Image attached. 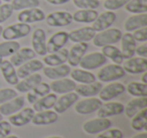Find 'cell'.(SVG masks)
Instances as JSON below:
<instances>
[{
	"mask_svg": "<svg viewBox=\"0 0 147 138\" xmlns=\"http://www.w3.org/2000/svg\"><path fill=\"white\" fill-rule=\"evenodd\" d=\"M121 37H122V31L119 28H107L95 34L92 41L95 47H103L105 45H115L119 43Z\"/></svg>",
	"mask_w": 147,
	"mask_h": 138,
	"instance_id": "cell-1",
	"label": "cell"
},
{
	"mask_svg": "<svg viewBox=\"0 0 147 138\" xmlns=\"http://www.w3.org/2000/svg\"><path fill=\"white\" fill-rule=\"evenodd\" d=\"M125 71L121 65L109 64L106 65L98 72L97 78L101 83H111L121 79L125 76Z\"/></svg>",
	"mask_w": 147,
	"mask_h": 138,
	"instance_id": "cell-2",
	"label": "cell"
},
{
	"mask_svg": "<svg viewBox=\"0 0 147 138\" xmlns=\"http://www.w3.org/2000/svg\"><path fill=\"white\" fill-rule=\"evenodd\" d=\"M30 31L31 26L29 24L18 22L3 28L1 35L5 41H16L18 39L27 37L30 33Z\"/></svg>",
	"mask_w": 147,
	"mask_h": 138,
	"instance_id": "cell-3",
	"label": "cell"
},
{
	"mask_svg": "<svg viewBox=\"0 0 147 138\" xmlns=\"http://www.w3.org/2000/svg\"><path fill=\"white\" fill-rule=\"evenodd\" d=\"M111 126H112V121L110 119L97 117L86 121L83 124L82 128L85 133L89 134V135H95V134H99L109 129Z\"/></svg>",
	"mask_w": 147,
	"mask_h": 138,
	"instance_id": "cell-4",
	"label": "cell"
},
{
	"mask_svg": "<svg viewBox=\"0 0 147 138\" xmlns=\"http://www.w3.org/2000/svg\"><path fill=\"white\" fill-rule=\"evenodd\" d=\"M107 63V57L99 51H93L88 55H85L81 60L80 66L82 69L87 70V71H92L101 68Z\"/></svg>",
	"mask_w": 147,
	"mask_h": 138,
	"instance_id": "cell-5",
	"label": "cell"
},
{
	"mask_svg": "<svg viewBox=\"0 0 147 138\" xmlns=\"http://www.w3.org/2000/svg\"><path fill=\"white\" fill-rule=\"evenodd\" d=\"M45 19L47 24L51 27H63L71 24L73 21V15L69 11L59 10L49 13Z\"/></svg>",
	"mask_w": 147,
	"mask_h": 138,
	"instance_id": "cell-6",
	"label": "cell"
},
{
	"mask_svg": "<svg viewBox=\"0 0 147 138\" xmlns=\"http://www.w3.org/2000/svg\"><path fill=\"white\" fill-rule=\"evenodd\" d=\"M125 91H126V87L122 83H119V82L116 81L111 82L107 86L102 87L101 91L98 94L99 99L101 101H105V102L111 101V100L115 99L118 96L122 95Z\"/></svg>",
	"mask_w": 147,
	"mask_h": 138,
	"instance_id": "cell-7",
	"label": "cell"
},
{
	"mask_svg": "<svg viewBox=\"0 0 147 138\" xmlns=\"http://www.w3.org/2000/svg\"><path fill=\"white\" fill-rule=\"evenodd\" d=\"M102 103L103 101L95 97H89L81 101L78 100L75 105V111L80 115H89V114L96 112L101 107Z\"/></svg>",
	"mask_w": 147,
	"mask_h": 138,
	"instance_id": "cell-8",
	"label": "cell"
},
{
	"mask_svg": "<svg viewBox=\"0 0 147 138\" xmlns=\"http://www.w3.org/2000/svg\"><path fill=\"white\" fill-rule=\"evenodd\" d=\"M123 69L125 73L132 74V75H138L143 74L147 71V57H130L123 62Z\"/></svg>",
	"mask_w": 147,
	"mask_h": 138,
	"instance_id": "cell-9",
	"label": "cell"
},
{
	"mask_svg": "<svg viewBox=\"0 0 147 138\" xmlns=\"http://www.w3.org/2000/svg\"><path fill=\"white\" fill-rule=\"evenodd\" d=\"M35 111L30 107L22 108L18 112L9 116L8 122L15 127H22L30 123Z\"/></svg>",
	"mask_w": 147,
	"mask_h": 138,
	"instance_id": "cell-10",
	"label": "cell"
},
{
	"mask_svg": "<svg viewBox=\"0 0 147 138\" xmlns=\"http://www.w3.org/2000/svg\"><path fill=\"white\" fill-rule=\"evenodd\" d=\"M45 18V12H43L42 9L38 8V7H32V8L21 10L17 15V20L19 22L27 23V24L39 22V21H42Z\"/></svg>",
	"mask_w": 147,
	"mask_h": 138,
	"instance_id": "cell-11",
	"label": "cell"
},
{
	"mask_svg": "<svg viewBox=\"0 0 147 138\" xmlns=\"http://www.w3.org/2000/svg\"><path fill=\"white\" fill-rule=\"evenodd\" d=\"M79 100V95L76 92H69V93L63 94L59 98L57 99L55 106H53V111H55L57 114H63L67 109L76 104V102Z\"/></svg>",
	"mask_w": 147,
	"mask_h": 138,
	"instance_id": "cell-12",
	"label": "cell"
},
{
	"mask_svg": "<svg viewBox=\"0 0 147 138\" xmlns=\"http://www.w3.org/2000/svg\"><path fill=\"white\" fill-rule=\"evenodd\" d=\"M97 117L108 118L112 116L121 115L124 113V105L120 102H106L102 103L101 107L97 110Z\"/></svg>",
	"mask_w": 147,
	"mask_h": 138,
	"instance_id": "cell-13",
	"label": "cell"
},
{
	"mask_svg": "<svg viewBox=\"0 0 147 138\" xmlns=\"http://www.w3.org/2000/svg\"><path fill=\"white\" fill-rule=\"evenodd\" d=\"M32 49L37 55H45L47 51V34L42 28H36L32 33L31 37Z\"/></svg>",
	"mask_w": 147,
	"mask_h": 138,
	"instance_id": "cell-14",
	"label": "cell"
},
{
	"mask_svg": "<svg viewBox=\"0 0 147 138\" xmlns=\"http://www.w3.org/2000/svg\"><path fill=\"white\" fill-rule=\"evenodd\" d=\"M89 49V45L87 43H78L71 47L67 55V63L69 67L76 68L79 66L82 57L86 55Z\"/></svg>",
	"mask_w": 147,
	"mask_h": 138,
	"instance_id": "cell-15",
	"label": "cell"
},
{
	"mask_svg": "<svg viewBox=\"0 0 147 138\" xmlns=\"http://www.w3.org/2000/svg\"><path fill=\"white\" fill-rule=\"evenodd\" d=\"M69 41V33L67 31H59L51 35L47 41V51L49 53H55L63 49Z\"/></svg>",
	"mask_w": 147,
	"mask_h": 138,
	"instance_id": "cell-16",
	"label": "cell"
},
{
	"mask_svg": "<svg viewBox=\"0 0 147 138\" xmlns=\"http://www.w3.org/2000/svg\"><path fill=\"white\" fill-rule=\"evenodd\" d=\"M116 14L115 12L110 10H107L105 12H102L101 14L98 15V17L96 18V20L93 22L92 28L94 29L96 32L99 31L105 30L107 28H110L111 25L116 21Z\"/></svg>",
	"mask_w": 147,
	"mask_h": 138,
	"instance_id": "cell-17",
	"label": "cell"
},
{
	"mask_svg": "<svg viewBox=\"0 0 147 138\" xmlns=\"http://www.w3.org/2000/svg\"><path fill=\"white\" fill-rule=\"evenodd\" d=\"M57 120H59V114L49 109L34 113L31 123L36 126H45L55 123Z\"/></svg>",
	"mask_w": 147,
	"mask_h": 138,
	"instance_id": "cell-18",
	"label": "cell"
},
{
	"mask_svg": "<svg viewBox=\"0 0 147 138\" xmlns=\"http://www.w3.org/2000/svg\"><path fill=\"white\" fill-rule=\"evenodd\" d=\"M121 53L123 55V59L128 60L133 57L135 55V49H136V41L133 37L131 32L122 33L121 37Z\"/></svg>",
	"mask_w": 147,
	"mask_h": 138,
	"instance_id": "cell-19",
	"label": "cell"
},
{
	"mask_svg": "<svg viewBox=\"0 0 147 138\" xmlns=\"http://www.w3.org/2000/svg\"><path fill=\"white\" fill-rule=\"evenodd\" d=\"M96 31L91 26H84L81 28L71 30L69 33V41L75 43H88L94 39Z\"/></svg>",
	"mask_w": 147,
	"mask_h": 138,
	"instance_id": "cell-20",
	"label": "cell"
},
{
	"mask_svg": "<svg viewBox=\"0 0 147 138\" xmlns=\"http://www.w3.org/2000/svg\"><path fill=\"white\" fill-rule=\"evenodd\" d=\"M24 104L25 98L21 97V96H16L13 99L0 105V113L3 116H10L18 112L20 109H22L24 107Z\"/></svg>",
	"mask_w": 147,
	"mask_h": 138,
	"instance_id": "cell-21",
	"label": "cell"
},
{
	"mask_svg": "<svg viewBox=\"0 0 147 138\" xmlns=\"http://www.w3.org/2000/svg\"><path fill=\"white\" fill-rule=\"evenodd\" d=\"M0 71L7 84L15 86L18 83L19 79L17 77V73L15 67L9 62V60L0 59Z\"/></svg>",
	"mask_w": 147,
	"mask_h": 138,
	"instance_id": "cell-22",
	"label": "cell"
},
{
	"mask_svg": "<svg viewBox=\"0 0 147 138\" xmlns=\"http://www.w3.org/2000/svg\"><path fill=\"white\" fill-rule=\"evenodd\" d=\"M43 63L39 60L32 59L30 61L26 62L23 65L19 66L18 70L16 71L17 77L18 79H24V78L28 77V76L32 75L34 73H37L38 71L42 70Z\"/></svg>",
	"mask_w": 147,
	"mask_h": 138,
	"instance_id": "cell-23",
	"label": "cell"
},
{
	"mask_svg": "<svg viewBox=\"0 0 147 138\" xmlns=\"http://www.w3.org/2000/svg\"><path fill=\"white\" fill-rule=\"evenodd\" d=\"M76 86L77 83L74 80L61 78V79L53 80V82L49 85V87L55 94H61L63 95V94L75 91Z\"/></svg>",
	"mask_w": 147,
	"mask_h": 138,
	"instance_id": "cell-24",
	"label": "cell"
},
{
	"mask_svg": "<svg viewBox=\"0 0 147 138\" xmlns=\"http://www.w3.org/2000/svg\"><path fill=\"white\" fill-rule=\"evenodd\" d=\"M71 67L69 65H65V64L55 66V67H49L47 66L45 68H42L43 75L51 80H57L67 77L69 75V73H71Z\"/></svg>",
	"mask_w": 147,
	"mask_h": 138,
	"instance_id": "cell-25",
	"label": "cell"
},
{
	"mask_svg": "<svg viewBox=\"0 0 147 138\" xmlns=\"http://www.w3.org/2000/svg\"><path fill=\"white\" fill-rule=\"evenodd\" d=\"M35 55H36V53H34V51L32 49H30V47H22V49H19L16 53H14L11 55L9 62L14 67H19V66L23 65L26 62L35 59Z\"/></svg>",
	"mask_w": 147,
	"mask_h": 138,
	"instance_id": "cell-26",
	"label": "cell"
},
{
	"mask_svg": "<svg viewBox=\"0 0 147 138\" xmlns=\"http://www.w3.org/2000/svg\"><path fill=\"white\" fill-rule=\"evenodd\" d=\"M147 108V97H135L124 106V113L128 118H132L141 110Z\"/></svg>",
	"mask_w": 147,
	"mask_h": 138,
	"instance_id": "cell-27",
	"label": "cell"
},
{
	"mask_svg": "<svg viewBox=\"0 0 147 138\" xmlns=\"http://www.w3.org/2000/svg\"><path fill=\"white\" fill-rule=\"evenodd\" d=\"M41 81H42L41 75L34 73L32 75L22 79L21 81H18V83L15 85V90L17 92H20V93H27V92L31 91Z\"/></svg>",
	"mask_w": 147,
	"mask_h": 138,
	"instance_id": "cell-28",
	"label": "cell"
},
{
	"mask_svg": "<svg viewBox=\"0 0 147 138\" xmlns=\"http://www.w3.org/2000/svg\"><path fill=\"white\" fill-rule=\"evenodd\" d=\"M102 87H103L102 83L97 81L90 84H80V85L76 86L75 92L79 96H82V97L85 98L95 97V96L99 94V92L101 91Z\"/></svg>",
	"mask_w": 147,
	"mask_h": 138,
	"instance_id": "cell-29",
	"label": "cell"
},
{
	"mask_svg": "<svg viewBox=\"0 0 147 138\" xmlns=\"http://www.w3.org/2000/svg\"><path fill=\"white\" fill-rule=\"evenodd\" d=\"M147 26V14L146 13H140V14L131 15L125 20L124 29L127 32L134 31L141 27Z\"/></svg>",
	"mask_w": 147,
	"mask_h": 138,
	"instance_id": "cell-30",
	"label": "cell"
},
{
	"mask_svg": "<svg viewBox=\"0 0 147 138\" xmlns=\"http://www.w3.org/2000/svg\"><path fill=\"white\" fill-rule=\"evenodd\" d=\"M67 55H69V49H61L55 53H51L49 55H43V63L49 67H55L67 63Z\"/></svg>",
	"mask_w": 147,
	"mask_h": 138,
	"instance_id": "cell-31",
	"label": "cell"
},
{
	"mask_svg": "<svg viewBox=\"0 0 147 138\" xmlns=\"http://www.w3.org/2000/svg\"><path fill=\"white\" fill-rule=\"evenodd\" d=\"M57 96L55 93H49L47 95L42 96V97L38 98L35 103L32 104V109L35 112L43 111V110H49L53 109L55 106V102H57Z\"/></svg>",
	"mask_w": 147,
	"mask_h": 138,
	"instance_id": "cell-32",
	"label": "cell"
},
{
	"mask_svg": "<svg viewBox=\"0 0 147 138\" xmlns=\"http://www.w3.org/2000/svg\"><path fill=\"white\" fill-rule=\"evenodd\" d=\"M73 20L79 23H93L99 13L95 9H80L73 13Z\"/></svg>",
	"mask_w": 147,
	"mask_h": 138,
	"instance_id": "cell-33",
	"label": "cell"
},
{
	"mask_svg": "<svg viewBox=\"0 0 147 138\" xmlns=\"http://www.w3.org/2000/svg\"><path fill=\"white\" fill-rule=\"evenodd\" d=\"M71 80L80 84H90L97 81V77L91 72L84 69H74L69 73Z\"/></svg>",
	"mask_w": 147,
	"mask_h": 138,
	"instance_id": "cell-34",
	"label": "cell"
},
{
	"mask_svg": "<svg viewBox=\"0 0 147 138\" xmlns=\"http://www.w3.org/2000/svg\"><path fill=\"white\" fill-rule=\"evenodd\" d=\"M131 127L135 131H146L147 129V109L141 110L140 112L131 118Z\"/></svg>",
	"mask_w": 147,
	"mask_h": 138,
	"instance_id": "cell-35",
	"label": "cell"
},
{
	"mask_svg": "<svg viewBox=\"0 0 147 138\" xmlns=\"http://www.w3.org/2000/svg\"><path fill=\"white\" fill-rule=\"evenodd\" d=\"M101 53H102L107 59H110L113 63L117 64V65H121V64H123V62H124V59H123L121 51L117 47H114L113 45L103 47Z\"/></svg>",
	"mask_w": 147,
	"mask_h": 138,
	"instance_id": "cell-36",
	"label": "cell"
},
{
	"mask_svg": "<svg viewBox=\"0 0 147 138\" xmlns=\"http://www.w3.org/2000/svg\"><path fill=\"white\" fill-rule=\"evenodd\" d=\"M20 49V43L16 41H5L0 43V59L11 57Z\"/></svg>",
	"mask_w": 147,
	"mask_h": 138,
	"instance_id": "cell-37",
	"label": "cell"
},
{
	"mask_svg": "<svg viewBox=\"0 0 147 138\" xmlns=\"http://www.w3.org/2000/svg\"><path fill=\"white\" fill-rule=\"evenodd\" d=\"M125 10L133 14L147 12V0H129L125 5Z\"/></svg>",
	"mask_w": 147,
	"mask_h": 138,
	"instance_id": "cell-38",
	"label": "cell"
},
{
	"mask_svg": "<svg viewBox=\"0 0 147 138\" xmlns=\"http://www.w3.org/2000/svg\"><path fill=\"white\" fill-rule=\"evenodd\" d=\"M126 91L133 97H147V84L142 82H131L127 85Z\"/></svg>",
	"mask_w": 147,
	"mask_h": 138,
	"instance_id": "cell-39",
	"label": "cell"
},
{
	"mask_svg": "<svg viewBox=\"0 0 147 138\" xmlns=\"http://www.w3.org/2000/svg\"><path fill=\"white\" fill-rule=\"evenodd\" d=\"M13 10H24L39 6V0H11Z\"/></svg>",
	"mask_w": 147,
	"mask_h": 138,
	"instance_id": "cell-40",
	"label": "cell"
},
{
	"mask_svg": "<svg viewBox=\"0 0 147 138\" xmlns=\"http://www.w3.org/2000/svg\"><path fill=\"white\" fill-rule=\"evenodd\" d=\"M74 5L80 9H95L100 6L99 0H73Z\"/></svg>",
	"mask_w": 147,
	"mask_h": 138,
	"instance_id": "cell-41",
	"label": "cell"
},
{
	"mask_svg": "<svg viewBox=\"0 0 147 138\" xmlns=\"http://www.w3.org/2000/svg\"><path fill=\"white\" fill-rule=\"evenodd\" d=\"M96 138H124L123 132L119 128H109L105 131L101 132Z\"/></svg>",
	"mask_w": 147,
	"mask_h": 138,
	"instance_id": "cell-42",
	"label": "cell"
},
{
	"mask_svg": "<svg viewBox=\"0 0 147 138\" xmlns=\"http://www.w3.org/2000/svg\"><path fill=\"white\" fill-rule=\"evenodd\" d=\"M13 7L11 3L5 2L4 4H0V23L6 21L13 13Z\"/></svg>",
	"mask_w": 147,
	"mask_h": 138,
	"instance_id": "cell-43",
	"label": "cell"
},
{
	"mask_svg": "<svg viewBox=\"0 0 147 138\" xmlns=\"http://www.w3.org/2000/svg\"><path fill=\"white\" fill-rule=\"evenodd\" d=\"M18 96L17 91L11 88H4L0 90V105Z\"/></svg>",
	"mask_w": 147,
	"mask_h": 138,
	"instance_id": "cell-44",
	"label": "cell"
},
{
	"mask_svg": "<svg viewBox=\"0 0 147 138\" xmlns=\"http://www.w3.org/2000/svg\"><path fill=\"white\" fill-rule=\"evenodd\" d=\"M129 0H106L104 2V8L106 10L114 11L125 6Z\"/></svg>",
	"mask_w": 147,
	"mask_h": 138,
	"instance_id": "cell-45",
	"label": "cell"
},
{
	"mask_svg": "<svg viewBox=\"0 0 147 138\" xmlns=\"http://www.w3.org/2000/svg\"><path fill=\"white\" fill-rule=\"evenodd\" d=\"M31 91H32L35 95L40 98V97H42V96L47 95V94L51 93V87H49V85L47 83H45V82L41 81L40 83L37 84Z\"/></svg>",
	"mask_w": 147,
	"mask_h": 138,
	"instance_id": "cell-46",
	"label": "cell"
},
{
	"mask_svg": "<svg viewBox=\"0 0 147 138\" xmlns=\"http://www.w3.org/2000/svg\"><path fill=\"white\" fill-rule=\"evenodd\" d=\"M133 37L136 41V43H146L147 41V26L141 27L132 33Z\"/></svg>",
	"mask_w": 147,
	"mask_h": 138,
	"instance_id": "cell-47",
	"label": "cell"
},
{
	"mask_svg": "<svg viewBox=\"0 0 147 138\" xmlns=\"http://www.w3.org/2000/svg\"><path fill=\"white\" fill-rule=\"evenodd\" d=\"M12 125L8 121H0V138H4L11 133Z\"/></svg>",
	"mask_w": 147,
	"mask_h": 138,
	"instance_id": "cell-48",
	"label": "cell"
},
{
	"mask_svg": "<svg viewBox=\"0 0 147 138\" xmlns=\"http://www.w3.org/2000/svg\"><path fill=\"white\" fill-rule=\"evenodd\" d=\"M135 53L138 55V57H147V45L146 43H143V45H139V47H136Z\"/></svg>",
	"mask_w": 147,
	"mask_h": 138,
	"instance_id": "cell-49",
	"label": "cell"
},
{
	"mask_svg": "<svg viewBox=\"0 0 147 138\" xmlns=\"http://www.w3.org/2000/svg\"><path fill=\"white\" fill-rule=\"evenodd\" d=\"M38 96H36L34 93H33L32 91H29V92H27V94H26V101L28 102L29 104H31L32 105L33 103H35V102L38 100Z\"/></svg>",
	"mask_w": 147,
	"mask_h": 138,
	"instance_id": "cell-50",
	"label": "cell"
},
{
	"mask_svg": "<svg viewBox=\"0 0 147 138\" xmlns=\"http://www.w3.org/2000/svg\"><path fill=\"white\" fill-rule=\"evenodd\" d=\"M71 0H47V2H49V4L53 5H61V4H65Z\"/></svg>",
	"mask_w": 147,
	"mask_h": 138,
	"instance_id": "cell-51",
	"label": "cell"
},
{
	"mask_svg": "<svg viewBox=\"0 0 147 138\" xmlns=\"http://www.w3.org/2000/svg\"><path fill=\"white\" fill-rule=\"evenodd\" d=\"M131 138H147V133L145 131H141L140 133L136 134V135H134Z\"/></svg>",
	"mask_w": 147,
	"mask_h": 138,
	"instance_id": "cell-52",
	"label": "cell"
},
{
	"mask_svg": "<svg viewBox=\"0 0 147 138\" xmlns=\"http://www.w3.org/2000/svg\"><path fill=\"white\" fill-rule=\"evenodd\" d=\"M141 82L144 84H147V72L143 73V76H142V78H141Z\"/></svg>",
	"mask_w": 147,
	"mask_h": 138,
	"instance_id": "cell-53",
	"label": "cell"
},
{
	"mask_svg": "<svg viewBox=\"0 0 147 138\" xmlns=\"http://www.w3.org/2000/svg\"><path fill=\"white\" fill-rule=\"evenodd\" d=\"M4 138H19V137L16 135H10V134H9V135H7L6 137H4Z\"/></svg>",
	"mask_w": 147,
	"mask_h": 138,
	"instance_id": "cell-54",
	"label": "cell"
},
{
	"mask_svg": "<svg viewBox=\"0 0 147 138\" xmlns=\"http://www.w3.org/2000/svg\"><path fill=\"white\" fill-rule=\"evenodd\" d=\"M45 138H63L61 136H49V137H45Z\"/></svg>",
	"mask_w": 147,
	"mask_h": 138,
	"instance_id": "cell-55",
	"label": "cell"
},
{
	"mask_svg": "<svg viewBox=\"0 0 147 138\" xmlns=\"http://www.w3.org/2000/svg\"><path fill=\"white\" fill-rule=\"evenodd\" d=\"M2 30H3V27H2V25L0 24V35H1V33H2Z\"/></svg>",
	"mask_w": 147,
	"mask_h": 138,
	"instance_id": "cell-56",
	"label": "cell"
},
{
	"mask_svg": "<svg viewBox=\"0 0 147 138\" xmlns=\"http://www.w3.org/2000/svg\"><path fill=\"white\" fill-rule=\"evenodd\" d=\"M2 120H3V115L0 113V121H2Z\"/></svg>",
	"mask_w": 147,
	"mask_h": 138,
	"instance_id": "cell-57",
	"label": "cell"
},
{
	"mask_svg": "<svg viewBox=\"0 0 147 138\" xmlns=\"http://www.w3.org/2000/svg\"><path fill=\"white\" fill-rule=\"evenodd\" d=\"M1 1H4V2H7V3H8V2H10L11 0H1Z\"/></svg>",
	"mask_w": 147,
	"mask_h": 138,
	"instance_id": "cell-58",
	"label": "cell"
},
{
	"mask_svg": "<svg viewBox=\"0 0 147 138\" xmlns=\"http://www.w3.org/2000/svg\"><path fill=\"white\" fill-rule=\"evenodd\" d=\"M0 4H1V0H0Z\"/></svg>",
	"mask_w": 147,
	"mask_h": 138,
	"instance_id": "cell-59",
	"label": "cell"
}]
</instances>
